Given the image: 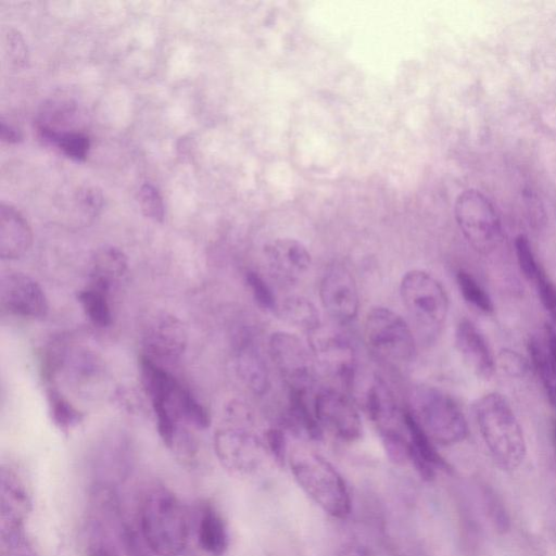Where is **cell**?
<instances>
[{"label":"cell","mask_w":556,"mask_h":556,"mask_svg":"<svg viewBox=\"0 0 556 556\" xmlns=\"http://www.w3.org/2000/svg\"><path fill=\"white\" fill-rule=\"evenodd\" d=\"M138 528L148 548L157 556H178L186 548L188 518L179 498L166 486L153 484L143 493Z\"/></svg>","instance_id":"cell-1"},{"label":"cell","mask_w":556,"mask_h":556,"mask_svg":"<svg viewBox=\"0 0 556 556\" xmlns=\"http://www.w3.org/2000/svg\"><path fill=\"white\" fill-rule=\"evenodd\" d=\"M482 440L493 459L503 470H515L526 457L522 427L505 396L490 392L472 407Z\"/></svg>","instance_id":"cell-2"},{"label":"cell","mask_w":556,"mask_h":556,"mask_svg":"<svg viewBox=\"0 0 556 556\" xmlns=\"http://www.w3.org/2000/svg\"><path fill=\"white\" fill-rule=\"evenodd\" d=\"M289 464L298 485L326 514L338 519L350 515L348 484L331 463L315 452L296 450Z\"/></svg>","instance_id":"cell-3"},{"label":"cell","mask_w":556,"mask_h":556,"mask_svg":"<svg viewBox=\"0 0 556 556\" xmlns=\"http://www.w3.org/2000/svg\"><path fill=\"white\" fill-rule=\"evenodd\" d=\"M126 527L115 485L93 482L84 529L88 555L118 556L124 551Z\"/></svg>","instance_id":"cell-4"},{"label":"cell","mask_w":556,"mask_h":556,"mask_svg":"<svg viewBox=\"0 0 556 556\" xmlns=\"http://www.w3.org/2000/svg\"><path fill=\"white\" fill-rule=\"evenodd\" d=\"M408 410L438 444H456L467 437L468 427L462 409L452 396L435 387L417 386L412 392Z\"/></svg>","instance_id":"cell-5"},{"label":"cell","mask_w":556,"mask_h":556,"mask_svg":"<svg viewBox=\"0 0 556 556\" xmlns=\"http://www.w3.org/2000/svg\"><path fill=\"white\" fill-rule=\"evenodd\" d=\"M400 293L418 330L428 339L440 333L448 313L447 294L428 271L412 269L400 283Z\"/></svg>","instance_id":"cell-6"},{"label":"cell","mask_w":556,"mask_h":556,"mask_svg":"<svg viewBox=\"0 0 556 556\" xmlns=\"http://www.w3.org/2000/svg\"><path fill=\"white\" fill-rule=\"evenodd\" d=\"M364 334L369 348L383 358L405 363L415 357L416 344L409 326L388 307H374L367 313Z\"/></svg>","instance_id":"cell-7"},{"label":"cell","mask_w":556,"mask_h":556,"mask_svg":"<svg viewBox=\"0 0 556 556\" xmlns=\"http://www.w3.org/2000/svg\"><path fill=\"white\" fill-rule=\"evenodd\" d=\"M456 223L469 244L481 253L494 250L502 237L500 217L490 200L478 190L462 192L454 207Z\"/></svg>","instance_id":"cell-8"},{"label":"cell","mask_w":556,"mask_h":556,"mask_svg":"<svg viewBox=\"0 0 556 556\" xmlns=\"http://www.w3.org/2000/svg\"><path fill=\"white\" fill-rule=\"evenodd\" d=\"M268 350L289 390H311L315 380V359L295 334L286 331L271 333Z\"/></svg>","instance_id":"cell-9"},{"label":"cell","mask_w":556,"mask_h":556,"mask_svg":"<svg viewBox=\"0 0 556 556\" xmlns=\"http://www.w3.org/2000/svg\"><path fill=\"white\" fill-rule=\"evenodd\" d=\"M214 450L226 469L237 473H250L261 465L266 446L245 429L225 427L214 434Z\"/></svg>","instance_id":"cell-10"},{"label":"cell","mask_w":556,"mask_h":556,"mask_svg":"<svg viewBox=\"0 0 556 556\" xmlns=\"http://www.w3.org/2000/svg\"><path fill=\"white\" fill-rule=\"evenodd\" d=\"M309 348L315 362L329 376L350 386L356 370V357L353 346L339 333L321 326L309 332Z\"/></svg>","instance_id":"cell-11"},{"label":"cell","mask_w":556,"mask_h":556,"mask_svg":"<svg viewBox=\"0 0 556 556\" xmlns=\"http://www.w3.org/2000/svg\"><path fill=\"white\" fill-rule=\"evenodd\" d=\"M1 308L8 314L31 319L47 316L49 304L42 288L24 273L9 271L1 276Z\"/></svg>","instance_id":"cell-12"},{"label":"cell","mask_w":556,"mask_h":556,"mask_svg":"<svg viewBox=\"0 0 556 556\" xmlns=\"http://www.w3.org/2000/svg\"><path fill=\"white\" fill-rule=\"evenodd\" d=\"M315 416L323 429L337 438L353 442L362 434V420L351 400L333 389L319 391L313 402Z\"/></svg>","instance_id":"cell-13"},{"label":"cell","mask_w":556,"mask_h":556,"mask_svg":"<svg viewBox=\"0 0 556 556\" xmlns=\"http://www.w3.org/2000/svg\"><path fill=\"white\" fill-rule=\"evenodd\" d=\"M319 298L323 307L338 323H349L357 315L359 298L355 279L351 271L341 265L328 267L319 283Z\"/></svg>","instance_id":"cell-14"},{"label":"cell","mask_w":556,"mask_h":556,"mask_svg":"<svg viewBox=\"0 0 556 556\" xmlns=\"http://www.w3.org/2000/svg\"><path fill=\"white\" fill-rule=\"evenodd\" d=\"M187 343L188 336L184 324L172 314L157 313L144 327V355L155 362L178 359L184 354Z\"/></svg>","instance_id":"cell-15"},{"label":"cell","mask_w":556,"mask_h":556,"mask_svg":"<svg viewBox=\"0 0 556 556\" xmlns=\"http://www.w3.org/2000/svg\"><path fill=\"white\" fill-rule=\"evenodd\" d=\"M455 345L471 371L482 380H489L495 372L496 359L479 328L470 320L463 319L455 330Z\"/></svg>","instance_id":"cell-16"},{"label":"cell","mask_w":556,"mask_h":556,"mask_svg":"<svg viewBox=\"0 0 556 556\" xmlns=\"http://www.w3.org/2000/svg\"><path fill=\"white\" fill-rule=\"evenodd\" d=\"M265 256L270 270L288 282L299 280L312 265V256L306 247L291 238H279L268 243Z\"/></svg>","instance_id":"cell-17"},{"label":"cell","mask_w":556,"mask_h":556,"mask_svg":"<svg viewBox=\"0 0 556 556\" xmlns=\"http://www.w3.org/2000/svg\"><path fill=\"white\" fill-rule=\"evenodd\" d=\"M30 509V496L22 475L11 465H2L0 471L1 526L24 525Z\"/></svg>","instance_id":"cell-18"},{"label":"cell","mask_w":556,"mask_h":556,"mask_svg":"<svg viewBox=\"0 0 556 556\" xmlns=\"http://www.w3.org/2000/svg\"><path fill=\"white\" fill-rule=\"evenodd\" d=\"M33 242L31 229L25 217L12 205L0 206V255L2 260H16L24 255Z\"/></svg>","instance_id":"cell-19"},{"label":"cell","mask_w":556,"mask_h":556,"mask_svg":"<svg viewBox=\"0 0 556 556\" xmlns=\"http://www.w3.org/2000/svg\"><path fill=\"white\" fill-rule=\"evenodd\" d=\"M365 408L378 432L400 429L399 425L403 422V413L393 392L379 377L367 389Z\"/></svg>","instance_id":"cell-20"},{"label":"cell","mask_w":556,"mask_h":556,"mask_svg":"<svg viewBox=\"0 0 556 556\" xmlns=\"http://www.w3.org/2000/svg\"><path fill=\"white\" fill-rule=\"evenodd\" d=\"M236 371L242 383L253 393L263 395L269 389L266 363L250 338L240 339L235 355Z\"/></svg>","instance_id":"cell-21"},{"label":"cell","mask_w":556,"mask_h":556,"mask_svg":"<svg viewBox=\"0 0 556 556\" xmlns=\"http://www.w3.org/2000/svg\"><path fill=\"white\" fill-rule=\"evenodd\" d=\"M127 257L119 249L100 248L91 260L89 286L110 293L112 286L127 271Z\"/></svg>","instance_id":"cell-22"},{"label":"cell","mask_w":556,"mask_h":556,"mask_svg":"<svg viewBox=\"0 0 556 556\" xmlns=\"http://www.w3.org/2000/svg\"><path fill=\"white\" fill-rule=\"evenodd\" d=\"M201 548L212 556H223L229 546V533L223 516L211 505H205L198 523Z\"/></svg>","instance_id":"cell-23"},{"label":"cell","mask_w":556,"mask_h":556,"mask_svg":"<svg viewBox=\"0 0 556 556\" xmlns=\"http://www.w3.org/2000/svg\"><path fill=\"white\" fill-rule=\"evenodd\" d=\"M309 391L289 390V407L287 421L290 428L301 432L312 440H319L323 435L314 407L309 406L307 394Z\"/></svg>","instance_id":"cell-24"},{"label":"cell","mask_w":556,"mask_h":556,"mask_svg":"<svg viewBox=\"0 0 556 556\" xmlns=\"http://www.w3.org/2000/svg\"><path fill=\"white\" fill-rule=\"evenodd\" d=\"M531 366L536 372L545 394L556 407V368L549 356L544 336H532L528 342Z\"/></svg>","instance_id":"cell-25"},{"label":"cell","mask_w":556,"mask_h":556,"mask_svg":"<svg viewBox=\"0 0 556 556\" xmlns=\"http://www.w3.org/2000/svg\"><path fill=\"white\" fill-rule=\"evenodd\" d=\"M278 309L287 323L308 333L321 326L319 311L304 296L290 295L282 301Z\"/></svg>","instance_id":"cell-26"},{"label":"cell","mask_w":556,"mask_h":556,"mask_svg":"<svg viewBox=\"0 0 556 556\" xmlns=\"http://www.w3.org/2000/svg\"><path fill=\"white\" fill-rule=\"evenodd\" d=\"M177 419H184L197 428L204 429L210 426L207 410L195 400L191 392L178 382L167 402Z\"/></svg>","instance_id":"cell-27"},{"label":"cell","mask_w":556,"mask_h":556,"mask_svg":"<svg viewBox=\"0 0 556 556\" xmlns=\"http://www.w3.org/2000/svg\"><path fill=\"white\" fill-rule=\"evenodd\" d=\"M109 294L92 286H88L77 294L87 317L97 327H109L112 323Z\"/></svg>","instance_id":"cell-28"},{"label":"cell","mask_w":556,"mask_h":556,"mask_svg":"<svg viewBox=\"0 0 556 556\" xmlns=\"http://www.w3.org/2000/svg\"><path fill=\"white\" fill-rule=\"evenodd\" d=\"M0 556H38L24 525L0 526Z\"/></svg>","instance_id":"cell-29"},{"label":"cell","mask_w":556,"mask_h":556,"mask_svg":"<svg viewBox=\"0 0 556 556\" xmlns=\"http://www.w3.org/2000/svg\"><path fill=\"white\" fill-rule=\"evenodd\" d=\"M47 399L51 418L61 430L66 431L81 421L83 413L53 387L47 389Z\"/></svg>","instance_id":"cell-30"},{"label":"cell","mask_w":556,"mask_h":556,"mask_svg":"<svg viewBox=\"0 0 556 556\" xmlns=\"http://www.w3.org/2000/svg\"><path fill=\"white\" fill-rule=\"evenodd\" d=\"M456 281L466 302L483 313H491L494 309L490 295L470 273L459 269L456 273Z\"/></svg>","instance_id":"cell-31"},{"label":"cell","mask_w":556,"mask_h":556,"mask_svg":"<svg viewBox=\"0 0 556 556\" xmlns=\"http://www.w3.org/2000/svg\"><path fill=\"white\" fill-rule=\"evenodd\" d=\"M48 142L55 144L66 156L75 161H84L90 149L88 136L75 130L54 134Z\"/></svg>","instance_id":"cell-32"},{"label":"cell","mask_w":556,"mask_h":556,"mask_svg":"<svg viewBox=\"0 0 556 556\" xmlns=\"http://www.w3.org/2000/svg\"><path fill=\"white\" fill-rule=\"evenodd\" d=\"M389 459L396 465H406L410 460V443L400 429L379 432Z\"/></svg>","instance_id":"cell-33"},{"label":"cell","mask_w":556,"mask_h":556,"mask_svg":"<svg viewBox=\"0 0 556 556\" xmlns=\"http://www.w3.org/2000/svg\"><path fill=\"white\" fill-rule=\"evenodd\" d=\"M245 282L254 301L264 311L276 312L279 307L276 295L270 286L257 273L249 270L245 274Z\"/></svg>","instance_id":"cell-34"},{"label":"cell","mask_w":556,"mask_h":556,"mask_svg":"<svg viewBox=\"0 0 556 556\" xmlns=\"http://www.w3.org/2000/svg\"><path fill=\"white\" fill-rule=\"evenodd\" d=\"M139 204L143 215L154 222L162 223L164 219V203L157 189L151 184L140 187L138 193Z\"/></svg>","instance_id":"cell-35"},{"label":"cell","mask_w":556,"mask_h":556,"mask_svg":"<svg viewBox=\"0 0 556 556\" xmlns=\"http://www.w3.org/2000/svg\"><path fill=\"white\" fill-rule=\"evenodd\" d=\"M75 208L85 219L96 217L103 206L102 192L96 187H81L74 194Z\"/></svg>","instance_id":"cell-36"},{"label":"cell","mask_w":556,"mask_h":556,"mask_svg":"<svg viewBox=\"0 0 556 556\" xmlns=\"http://www.w3.org/2000/svg\"><path fill=\"white\" fill-rule=\"evenodd\" d=\"M515 252L522 275L528 281L532 282L542 267L538 263L530 241L525 235L516 237Z\"/></svg>","instance_id":"cell-37"},{"label":"cell","mask_w":556,"mask_h":556,"mask_svg":"<svg viewBox=\"0 0 556 556\" xmlns=\"http://www.w3.org/2000/svg\"><path fill=\"white\" fill-rule=\"evenodd\" d=\"M531 283L535 287L539 299L556 328V285L546 276L543 268Z\"/></svg>","instance_id":"cell-38"},{"label":"cell","mask_w":556,"mask_h":556,"mask_svg":"<svg viewBox=\"0 0 556 556\" xmlns=\"http://www.w3.org/2000/svg\"><path fill=\"white\" fill-rule=\"evenodd\" d=\"M496 367H500L511 378H523L529 371L528 361L518 352L510 349H503L495 357Z\"/></svg>","instance_id":"cell-39"},{"label":"cell","mask_w":556,"mask_h":556,"mask_svg":"<svg viewBox=\"0 0 556 556\" xmlns=\"http://www.w3.org/2000/svg\"><path fill=\"white\" fill-rule=\"evenodd\" d=\"M4 52L14 66H23L27 60V48L22 35L16 29H8L3 38Z\"/></svg>","instance_id":"cell-40"},{"label":"cell","mask_w":556,"mask_h":556,"mask_svg":"<svg viewBox=\"0 0 556 556\" xmlns=\"http://www.w3.org/2000/svg\"><path fill=\"white\" fill-rule=\"evenodd\" d=\"M266 451L279 465H283L287 455V443L283 431L278 428H270L265 433Z\"/></svg>","instance_id":"cell-41"},{"label":"cell","mask_w":556,"mask_h":556,"mask_svg":"<svg viewBox=\"0 0 556 556\" xmlns=\"http://www.w3.org/2000/svg\"><path fill=\"white\" fill-rule=\"evenodd\" d=\"M338 556H376L374 552L359 543L345 544L339 552Z\"/></svg>","instance_id":"cell-42"},{"label":"cell","mask_w":556,"mask_h":556,"mask_svg":"<svg viewBox=\"0 0 556 556\" xmlns=\"http://www.w3.org/2000/svg\"><path fill=\"white\" fill-rule=\"evenodd\" d=\"M543 336L549 356L556 368V328L553 325H546L544 328Z\"/></svg>","instance_id":"cell-43"},{"label":"cell","mask_w":556,"mask_h":556,"mask_svg":"<svg viewBox=\"0 0 556 556\" xmlns=\"http://www.w3.org/2000/svg\"><path fill=\"white\" fill-rule=\"evenodd\" d=\"M0 137L2 141L8 143H16L22 140L21 132L3 119L0 123Z\"/></svg>","instance_id":"cell-44"},{"label":"cell","mask_w":556,"mask_h":556,"mask_svg":"<svg viewBox=\"0 0 556 556\" xmlns=\"http://www.w3.org/2000/svg\"><path fill=\"white\" fill-rule=\"evenodd\" d=\"M553 434H554V441H555V445H556V420L554 421V426H553Z\"/></svg>","instance_id":"cell-45"}]
</instances>
